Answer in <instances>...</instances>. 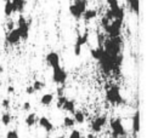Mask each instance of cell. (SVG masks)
I'll use <instances>...</instances> for the list:
<instances>
[{"instance_id": "6da1fadb", "label": "cell", "mask_w": 147, "mask_h": 138, "mask_svg": "<svg viewBox=\"0 0 147 138\" xmlns=\"http://www.w3.org/2000/svg\"><path fill=\"white\" fill-rule=\"evenodd\" d=\"M124 41L122 36H115V38H108L105 39L102 42L103 50L111 56H118L122 55Z\"/></svg>"}, {"instance_id": "7a4b0ae2", "label": "cell", "mask_w": 147, "mask_h": 138, "mask_svg": "<svg viewBox=\"0 0 147 138\" xmlns=\"http://www.w3.org/2000/svg\"><path fill=\"white\" fill-rule=\"evenodd\" d=\"M106 99L112 105H120L125 103V100L122 96V92H120V87L115 84L111 85L106 91Z\"/></svg>"}, {"instance_id": "3957f363", "label": "cell", "mask_w": 147, "mask_h": 138, "mask_svg": "<svg viewBox=\"0 0 147 138\" xmlns=\"http://www.w3.org/2000/svg\"><path fill=\"white\" fill-rule=\"evenodd\" d=\"M123 22H124V19L117 18V19L109 21L107 24L102 25L105 33L108 35V38H115V36H120V34H122V28H123Z\"/></svg>"}, {"instance_id": "277c9868", "label": "cell", "mask_w": 147, "mask_h": 138, "mask_svg": "<svg viewBox=\"0 0 147 138\" xmlns=\"http://www.w3.org/2000/svg\"><path fill=\"white\" fill-rule=\"evenodd\" d=\"M88 6V0H76L72 5H69V13L73 18H76L77 21L82 19L83 13L85 12Z\"/></svg>"}, {"instance_id": "5b68a950", "label": "cell", "mask_w": 147, "mask_h": 138, "mask_svg": "<svg viewBox=\"0 0 147 138\" xmlns=\"http://www.w3.org/2000/svg\"><path fill=\"white\" fill-rule=\"evenodd\" d=\"M109 127H111L113 138H120V137L127 136L125 127H124L122 120H120L119 118H112L111 120H109Z\"/></svg>"}, {"instance_id": "8992f818", "label": "cell", "mask_w": 147, "mask_h": 138, "mask_svg": "<svg viewBox=\"0 0 147 138\" xmlns=\"http://www.w3.org/2000/svg\"><path fill=\"white\" fill-rule=\"evenodd\" d=\"M16 28L18 30V33H20V36H21V40H28V36H29V24L27 22V19H26L24 16L21 13L20 15V17L17 19V25H16Z\"/></svg>"}, {"instance_id": "52a82bcc", "label": "cell", "mask_w": 147, "mask_h": 138, "mask_svg": "<svg viewBox=\"0 0 147 138\" xmlns=\"http://www.w3.org/2000/svg\"><path fill=\"white\" fill-rule=\"evenodd\" d=\"M52 81L56 85H65L67 80V72L65 70V68H62L61 66L52 68Z\"/></svg>"}, {"instance_id": "ba28073f", "label": "cell", "mask_w": 147, "mask_h": 138, "mask_svg": "<svg viewBox=\"0 0 147 138\" xmlns=\"http://www.w3.org/2000/svg\"><path fill=\"white\" fill-rule=\"evenodd\" d=\"M107 116L106 115H100V116H96L95 119L92 120V123L90 125V129H91V132L92 133H98V132H101L102 129L107 124Z\"/></svg>"}, {"instance_id": "9c48e42d", "label": "cell", "mask_w": 147, "mask_h": 138, "mask_svg": "<svg viewBox=\"0 0 147 138\" xmlns=\"http://www.w3.org/2000/svg\"><path fill=\"white\" fill-rule=\"evenodd\" d=\"M88 40H89V33L88 31H84L83 34L77 36V40H76V44H74V55L76 56L82 55V49H83V46L88 42Z\"/></svg>"}, {"instance_id": "30bf717a", "label": "cell", "mask_w": 147, "mask_h": 138, "mask_svg": "<svg viewBox=\"0 0 147 138\" xmlns=\"http://www.w3.org/2000/svg\"><path fill=\"white\" fill-rule=\"evenodd\" d=\"M20 41H21V36H20V33H18L17 28L15 27L13 29L9 30V33L6 34V42L7 44L15 46V45H18Z\"/></svg>"}, {"instance_id": "8fae6325", "label": "cell", "mask_w": 147, "mask_h": 138, "mask_svg": "<svg viewBox=\"0 0 147 138\" xmlns=\"http://www.w3.org/2000/svg\"><path fill=\"white\" fill-rule=\"evenodd\" d=\"M45 61L48 63V66L51 67V68H56L60 66V55L57 54L55 51H51L49 52L48 55L45 57Z\"/></svg>"}, {"instance_id": "7c38bea8", "label": "cell", "mask_w": 147, "mask_h": 138, "mask_svg": "<svg viewBox=\"0 0 147 138\" xmlns=\"http://www.w3.org/2000/svg\"><path fill=\"white\" fill-rule=\"evenodd\" d=\"M38 123H39V126L43 127V129L46 131V132H52L54 131V124L50 121V119H48L46 116H41V118L38 119Z\"/></svg>"}, {"instance_id": "4fadbf2b", "label": "cell", "mask_w": 147, "mask_h": 138, "mask_svg": "<svg viewBox=\"0 0 147 138\" xmlns=\"http://www.w3.org/2000/svg\"><path fill=\"white\" fill-rule=\"evenodd\" d=\"M131 129H133L134 133H139L140 132V110H136L133 119H131Z\"/></svg>"}, {"instance_id": "5bb4252c", "label": "cell", "mask_w": 147, "mask_h": 138, "mask_svg": "<svg viewBox=\"0 0 147 138\" xmlns=\"http://www.w3.org/2000/svg\"><path fill=\"white\" fill-rule=\"evenodd\" d=\"M11 4H12L13 12L22 13L24 11V7L27 3H26V0H11Z\"/></svg>"}, {"instance_id": "9a60e30c", "label": "cell", "mask_w": 147, "mask_h": 138, "mask_svg": "<svg viewBox=\"0 0 147 138\" xmlns=\"http://www.w3.org/2000/svg\"><path fill=\"white\" fill-rule=\"evenodd\" d=\"M96 17H97V10L96 9H86L85 12L83 13L82 18L85 21V22H90V21H92Z\"/></svg>"}, {"instance_id": "2e32d148", "label": "cell", "mask_w": 147, "mask_h": 138, "mask_svg": "<svg viewBox=\"0 0 147 138\" xmlns=\"http://www.w3.org/2000/svg\"><path fill=\"white\" fill-rule=\"evenodd\" d=\"M62 110H65V111H68V113H71L73 114L76 111V102L73 99H66L65 100V103L62 104V107H61Z\"/></svg>"}, {"instance_id": "e0dca14e", "label": "cell", "mask_w": 147, "mask_h": 138, "mask_svg": "<svg viewBox=\"0 0 147 138\" xmlns=\"http://www.w3.org/2000/svg\"><path fill=\"white\" fill-rule=\"evenodd\" d=\"M128 6L131 12H134L136 16L140 15V0H127Z\"/></svg>"}, {"instance_id": "ac0fdd59", "label": "cell", "mask_w": 147, "mask_h": 138, "mask_svg": "<svg viewBox=\"0 0 147 138\" xmlns=\"http://www.w3.org/2000/svg\"><path fill=\"white\" fill-rule=\"evenodd\" d=\"M36 123H38V118H36L35 113H30L27 115V118L24 119V124L27 125L28 127H33Z\"/></svg>"}, {"instance_id": "d6986e66", "label": "cell", "mask_w": 147, "mask_h": 138, "mask_svg": "<svg viewBox=\"0 0 147 138\" xmlns=\"http://www.w3.org/2000/svg\"><path fill=\"white\" fill-rule=\"evenodd\" d=\"M52 102H54V94L52 93H45L44 96H41V98H40V103L45 105V107H49Z\"/></svg>"}, {"instance_id": "ffe728a7", "label": "cell", "mask_w": 147, "mask_h": 138, "mask_svg": "<svg viewBox=\"0 0 147 138\" xmlns=\"http://www.w3.org/2000/svg\"><path fill=\"white\" fill-rule=\"evenodd\" d=\"M13 13V9H12V4L11 0H5V5H4V15L6 17H11V15Z\"/></svg>"}, {"instance_id": "44dd1931", "label": "cell", "mask_w": 147, "mask_h": 138, "mask_svg": "<svg viewBox=\"0 0 147 138\" xmlns=\"http://www.w3.org/2000/svg\"><path fill=\"white\" fill-rule=\"evenodd\" d=\"M11 121H12V116L10 113H4L1 115V118H0V123H1L4 126H9L11 124Z\"/></svg>"}, {"instance_id": "7402d4cb", "label": "cell", "mask_w": 147, "mask_h": 138, "mask_svg": "<svg viewBox=\"0 0 147 138\" xmlns=\"http://www.w3.org/2000/svg\"><path fill=\"white\" fill-rule=\"evenodd\" d=\"M74 121L76 124H84V121H85V114L83 113V111H74Z\"/></svg>"}, {"instance_id": "603a6c76", "label": "cell", "mask_w": 147, "mask_h": 138, "mask_svg": "<svg viewBox=\"0 0 147 138\" xmlns=\"http://www.w3.org/2000/svg\"><path fill=\"white\" fill-rule=\"evenodd\" d=\"M101 54H102V46L94 47V49H91V50H90V55H91V57L94 58V60H96V61L100 58Z\"/></svg>"}, {"instance_id": "cb8c5ba5", "label": "cell", "mask_w": 147, "mask_h": 138, "mask_svg": "<svg viewBox=\"0 0 147 138\" xmlns=\"http://www.w3.org/2000/svg\"><path fill=\"white\" fill-rule=\"evenodd\" d=\"M74 125H76V121L73 118H71V116L63 118V126L66 129H72V127H74Z\"/></svg>"}, {"instance_id": "d4e9b609", "label": "cell", "mask_w": 147, "mask_h": 138, "mask_svg": "<svg viewBox=\"0 0 147 138\" xmlns=\"http://www.w3.org/2000/svg\"><path fill=\"white\" fill-rule=\"evenodd\" d=\"M32 86H33V88L35 90V92H36V91H40V90H43L45 85H44V82H43V81L35 80V81L33 82V85H32Z\"/></svg>"}, {"instance_id": "484cf974", "label": "cell", "mask_w": 147, "mask_h": 138, "mask_svg": "<svg viewBox=\"0 0 147 138\" xmlns=\"http://www.w3.org/2000/svg\"><path fill=\"white\" fill-rule=\"evenodd\" d=\"M6 138H20V135L16 130H11L6 133Z\"/></svg>"}, {"instance_id": "4316f807", "label": "cell", "mask_w": 147, "mask_h": 138, "mask_svg": "<svg viewBox=\"0 0 147 138\" xmlns=\"http://www.w3.org/2000/svg\"><path fill=\"white\" fill-rule=\"evenodd\" d=\"M68 138H82V133L78 130H73L71 132V135L68 136Z\"/></svg>"}, {"instance_id": "83f0119b", "label": "cell", "mask_w": 147, "mask_h": 138, "mask_svg": "<svg viewBox=\"0 0 147 138\" xmlns=\"http://www.w3.org/2000/svg\"><path fill=\"white\" fill-rule=\"evenodd\" d=\"M66 99H67V97H66V96H60L59 98H57V108L61 109L62 104L65 103V100H66Z\"/></svg>"}, {"instance_id": "f1b7e54d", "label": "cell", "mask_w": 147, "mask_h": 138, "mask_svg": "<svg viewBox=\"0 0 147 138\" xmlns=\"http://www.w3.org/2000/svg\"><path fill=\"white\" fill-rule=\"evenodd\" d=\"M106 1H107L108 7H115V6H118L119 5L118 0H106Z\"/></svg>"}, {"instance_id": "f546056e", "label": "cell", "mask_w": 147, "mask_h": 138, "mask_svg": "<svg viewBox=\"0 0 147 138\" xmlns=\"http://www.w3.org/2000/svg\"><path fill=\"white\" fill-rule=\"evenodd\" d=\"M1 107H3L4 109H9V108H10V99L4 98V99L1 100Z\"/></svg>"}, {"instance_id": "4dcf8cb0", "label": "cell", "mask_w": 147, "mask_h": 138, "mask_svg": "<svg viewBox=\"0 0 147 138\" xmlns=\"http://www.w3.org/2000/svg\"><path fill=\"white\" fill-rule=\"evenodd\" d=\"M22 108H23V110H24V111H28V110H30V108H32V105H30V103L27 100V102H24V103H23Z\"/></svg>"}, {"instance_id": "1f68e13d", "label": "cell", "mask_w": 147, "mask_h": 138, "mask_svg": "<svg viewBox=\"0 0 147 138\" xmlns=\"http://www.w3.org/2000/svg\"><path fill=\"white\" fill-rule=\"evenodd\" d=\"M35 92V90L33 88V86H27L26 87V93L27 94H33Z\"/></svg>"}, {"instance_id": "d6a6232c", "label": "cell", "mask_w": 147, "mask_h": 138, "mask_svg": "<svg viewBox=\"0 0 147 138\" xmlns=\"http://www.w3.org/2000/svg\"><path fill=\"white\" fill-rule=\"evenodd\" d=\"M57 94H59V97L60 96H63V85H62L61 87L57 88Z\"/></svg>"}, {"instance_id": "836d02e7", "label": "cell", "mask_w": 147, "mask_h": 138, "mask_svg": "<svg viewBox=\"0 0 147 138\" xmlns=\"http://www.w3.org/2000/svg\"><path fill=\"white\" fill-rule=\"evenodd\" d=\"M13 92H15V87H13V86H9V87H7V93L11 94V93H13Z\"/></svg>"}, {"instance_id": "e575fe53", "label": "cell", "mask_w": 147, "mask_h": 138, "mask_svg": "<svg viewBox=\"0 0 147 138\" xmlns=\"http://www.w3.org/2000/svg\"><path fill=\"white\" fill-rule=\"evenodd\" d=\"M86 138H95V135H94V133H89L86 136Z\"/></svg>"}, {"instance_id": "d590c367", "label": "cell", "mask_w": 147, "mask_h": 138, "mask_svg": "<svg viewBox=\"0 0 147 138\" xmlns=\"http://www.w3.org/2000/svg\"><path fill=\"white\" fill-rule=\"evenodd\" d=\"M4 70V68H3V66H0V73H1Z\"/></svg>"}, {"instance_id": "8d00e7d4", "label": "cell", "mask_w": 147, "mask_h": 138, "mask_svg": "<svg viewBox=\"0 0 147 138\" xmlns=\"http://www.w3.org/2000/svg\"><path fill=\"white\" fill-rule=\"evenodd\" d=\"M56 138H66L65 136H59V137H56Z\"/></svg>"}]
</instances>
